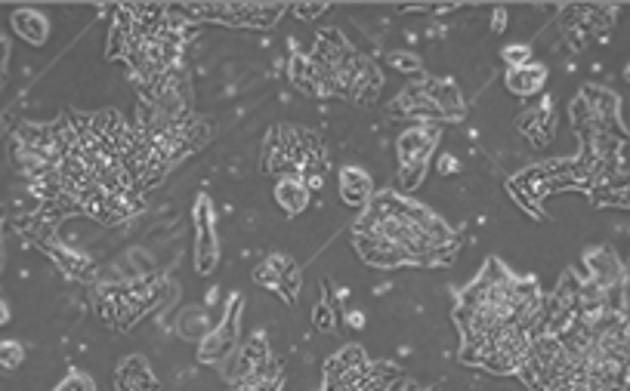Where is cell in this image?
<instances>
[{
	"label": "cell",
	"mask_w": 630,
	"mask_h": 391,
	"mask_svg": "<svg viewBox=\"0 0 630 391\" xmlns=\"http://www.w3.org/2000/svg\"><path fill=\"white\" fill-rule=\"evenodd\" d=\"M439 173H446V176L458 173V158H451V154H442V158H439Z\"/></svg>",
	"instance_id": "20"
},
{
	"label": "cell",
	"mask_w": 630,
	"mask_h": 391,
	"mask_svg": "<svg viewBox=\"0 0 630 391\" xmlns=\"http://www.w3.org/2000/svg\"><path fill=\"white\" fill-rule=\"evenodd\" d=\"M173 13H185L189 19H216L226 25L242 29H269L276 25L285 7H254V3H216V7H177Z\"/></svg>",
	"instance_id": "4"
},
{
	"label": "cell",
	"mask_w": 630,
	"mask_h": 391,
	"mask_svg": "<svg viewBox=\"0 0 630 391\" xmlns=\"http://www.w3.org/2000/svg\"><path fill=\"white\" fill-rule=\"evenodd\" d=\"M340 195L343 200L350 204V207H369L371 197H374V182L365 170H359V166H343L340 170Z\"/></svg>",
	"instance_id": "10"
},
{
	"label": "cell",
	"mask_w": 630,
	"mask_h": 391,
	"mask_svg": "<svg viewBox=\"0 0 630 391\" xmlns=\"http://www.w3.org/2000/svg\"><path fill=\"white\" fill-rule=\"evenodd\" d=\"M56 391H96L90 377H84V373H72L68 379H62L60 389Z\"/></svg>",
	"instance_id": "18"
},
{
	"label": "cell",
	"mask_w": 630,
	"mask_h": 391,
	"mask_svg": "<svg viewBox=\"0 0 630 391\" xmlns=\"http://www.w3.org/2000/svg\"><path fill=\"white\" fill-rule=\"evenodd\" d=\"M389 65L399 68V72H408V75H420V59L412 56V53H393V56H389Z\"/></svg>",
	"instance_id": "17"
},
{
	"label": "cell",
	"mask_w": 630,
	"mask_h": 391,
	"mask_svg": "<svg viewBox=\"0 0 630 391\" xmlns=\"http://www.w3.org/2000/svg\"><path fill=\"white\" fill-rule=\"evenodd\" d=\"M324 10H328L324 3H316V7H291V13L297 15V19H319Z\"/></svg>",
	"instance_id": "19"
},
{
	"label": "cell",
	"mask_w": 630,
	"mask_h": 391,
	"mask_svg": "<svg viewBox=\"0 0 630 391\" xmlns=\"http://www.w3.org/2000/svg\"><path fill=\"white\" fill-rule=\"evenodd\" d=\"M544 317L547 305L541 300L538 284L510 274L501 262H489L477 281L461 293L458 305V327L463 336L461 355L510 327H523L541 336Z\"/></svg>",
	"instance_id": "2"
},
{
	"label": "cell",
	"mask_w": 630,
	"mask_h": 391,
	"mask_svg": "<svg viewBox=\"0 0 630 391\" xmlns=\"http://www.w3.org/2000/svg\"><path fill=\"white\" fill-rule=\"evenodd\" d=\"M180 333L183 336H204V333H211V321H207V315L201 312V308H189L183 317H180Z\"/></svg>",
	"instance_id": "14"
},
{
	"label": "cell",
	"mask_w": 630,
	"mask_h": 391,
	"mask_svg": "<svg viewBox=\"0 0 630 391\" xmlns=\"http://www.w3.org/2000/svg\"><path fill=\"white\" fill-rule=\"evenodd\" d=\"M7 56H10V44L3 41V34H0V75H3V65H7Z\"/></svg>",
	"instance_id": "21"
},
{
	"label": "cell",
	"mask_w": 630,
	"mask_h": 391,
	"mask_svg": "<svg viewBox=\"0 0 630 391\" xmlns=\"http://www.w3.org/2000/svg\"><path fill=\"white\" fill-rule=\"evenodd\" d=\"M504 80H508L510 93H516V96H535V93L547 84V68L528 62L523 68H510Z\"/></svg>",
	"instance_id": "12"
},
{
	"label": "cell",
	"mask_w": 630,
	"mask_h": 391,
	"mask_svg": "<svg viewBox=\"0 0 630 391\" xmlns=\"http://www.w3.org/2000/svg\"><path fill=\"white\" fill-rule=\"evenodd\" d=\"M13 29L22 41H29L31 46H41L50 37V22L44 13L38 10H15L13 13Z\"/></svg>",
	"instance_id": "13"
},
{
	"label": "cell",
	"mask_w": 630,
	"mask_h": 391,
	"mask_svg": "<svg viewBox=\"0 0 630 391\" xmlns=\"http://www.w3.org/2000/svg\"><path fill=\"white\" fill-rule=\"evenodd\" d=\"M359 257L377 269L433 265L455 253L451 228L427 207L402 195H377L355 222Z\"/></svg>",
	"instance_id": "1"
},
{
	"label": "cell",
	"mask_w": 630,
	"mask_h": 391,
	"mask_svg": "<svg viewBox=\"0 0 630 391\" xmlns=\"http://www.w3.org/2000/svg\"><path fill=\"white\" fill-rule=\"evenodd\" d=\"M393 111L417 121H458L463 118V99L448 80H424L402 93Z\"/></svg>",
	"instance_id": "3"
},
{
	"label": "cell",
	"mask_w": 630,
	"mask_h": 391,
	"mask_svg": "<svg viewBox=\"0 0 630 391\" xmlns=\"http://www.w3.org/2000/svg\"><path fill=\"white\" fill-rule=\"evenodd\" d=\"M439 142L436 127H412L399 135V180L405 188H415L430 164L433 149Z\"/></svg>",
	"instance_id": "5"
},
{
	"label": "cell",
	"mask_w": 630,
	"mask_h": 391,
	"mask_svg": "<svg viewBox=\"0 0 630 391\" xmlns=\"http://www.w3.org/2000/svg\"><path fill=\"white\" fill-rule=\"evenodd\" d=\"M254 281L269 290H278L281 300L288 302L297 300V293H300V271L288 257H269L266 262H260L254 271Z\"/></svg>",
	"instance_id": "7"
},
{
	"label": "cell",
	"mask_w": 630,
	"mask_h": 391,
	"mask_svg": "<svg viewBox=\"0 0 630 391\" xmlns=\"http://www.w3.org/2000/svg\"><path fill=\"white\" fill-rule=\"evenodd\" d=\"M3 324H10V305L0 300V327H3Z\"/></svg>",
	"instance_id": "22"
},
{
	"label": "cell",
	"mask_w": 630,
	"mask_h": 391,
	"mask_svg": "<svg viewBox=\"0 0 630 391\" xmlns=\"http://www.w3.org/2000/svg\"><path fill=\"white\" fill-rule=\"evenodd\" d=\"M22 361H25V348L13 343V339L0 343V367H3V370H15Z\"/></svg>",
	"instance_id": "15"
},
{
	"label": "cell",
	"mask_w": 630,
	"mask_h": 391,
	"mask_svg": "<svg viewBox=\"0 0 630 391\" xmlns=\"http://www.w3.org/2000/svg\"><path fill=\"white\" fill-rule=\"evenodd\" d=\"M350 324H353V327H362L365 321H362V315H359V312H350Z\"/></svg>",
	"instance_id": "23"
},
{
	"label": "cell",
	"mask_w": 630,
	"mask_h": 391,
	"mask_svg": "<svg viewBox=\"0 0 630 391\" xmlns=\"http://www.w3.org/2000/svg\"><path fill=\"white\" fill-rule=\"evenodd\" d=\"M504 59H508L510 68H523V65H528V62H532V50H528V46H523V44L508 46V50H504Z\"/></svg>",
	"instance_id": "16"
},
{
	"label": "cell",
	"mask_w": 630,
	"mask_h": 391,
	"mask_svg": "<svg viewBox=\"0 0 630 391\" xmlns=\"http://www.w3.org/2000/svg\"><path fill=\"white\" fill-rule=\"evenodd\" d=\"M628 80H630V68H628Z\"/></svg>",
	"instance_id": "24"
},
{
	"label": "cell",
	"mask_w": 630,
	"mask_h": 391,
	"mask_svg": "<svg viewBox=\"0 0 630 391\" xmlns=\"http://www.w3.org/2000/svg\"><path fill=\"white\" fill-rule=\"evenodd\" d=\"M195 231H199L195 269H199V274H211L216 269V259H220V247H216L214 231V207L207 197H199V204H195Z\"/></svg>",
	"instance_id": "6"
},
{
	"label": "cell",
	"mask_w": 630,
	"mask_h": 391,
	"mask_svg": "<svg viewBox=\"0 0 630 391\" xmlns=\"http://www.w3.org/2000/svg\"><path fill=\"white\" fill-rule=\"evenodd\" d=\"M276 200L278 207L291 216H300V213L309 207V188L307 182L297 180V176H281L276 185Z\"/></svg>",
	"instance_id": "11"
},
{
	"label": "cell",
	"mask_w": 630,
	"mask_h": 391,
	"mask_svg": "<svg viewBox=\"0 0 630 391\" xmlns=\"http://www.w3.org/2000/svg\"><path fill=\"white\" fill-rule=\"evenodd\" d=\"M0 259H3V253H0Z\"/></svg>",
	"instance_id": "25"
},
{
	"label": "cell",
	"mask_w": 630,
	"mask_h": 391,
	"mask_svg": "<svg viewBox=\"0 0 630 391\" xmlns=\"http://www.w3.org/2000/svg\"><path fill=\"white\" fill-rule=\"evenodd\" d=\"M238 312H242V300H232L229 312L223 317V324H220L216 330L207 333V339H204V346H201L199 351L201 361L204 363L223 361L232 348H235V336H238Z\"/></svg>",
	"instance_id": "8"
},
{
	"label": "cell",
	"mask_w": 630,
	"mask_h": 391,
	"mask_svg": "<svg viewBox=\"0 0 630 391\" xmlns=\"http://www.w3.org/2000/svg\"><path fill=\"white\" fill-rule=\"evenodd\" d=\"M115 391H158V379H154L152 367L146 358H127V361L115 370Z\"/></svg>",
	"instance_id": "9"
}]
</instances>
